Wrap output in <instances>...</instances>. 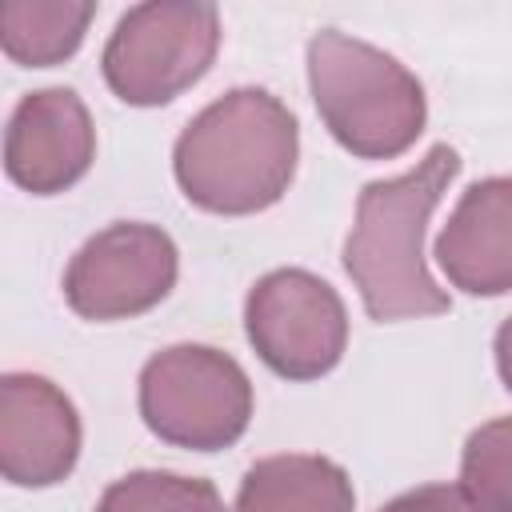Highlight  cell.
I'll list each match as a JSON object with an SVG mask.
<instances>
[{"instance_id": "obj_12", "label": "cell", "mask_w": 512, "mask_h": 512, "mask_svg": "<svg viewBox=\"0 0 512 512\" xmlns=\"http://www.w3.org/2000/svg\"><path fill=\"white\" fill-rule=\"evenodd\" d=\"M88 0H4L0 4V44L16 64L48 68L68 60L92 20Z\"/></svg>"}, {"instance_id": "obj_5", "label": "cell", "mask_w": 512, "mask_h": 512, "mask_svg": "<svg viewBox=\"0 0 512 512\" xmlns=\"http://www.w3.org/2000/svg\"><path fill=\"white\" fill-rule=\"evenodd\" d=\"M220 48V12L200 0H152L120 16L104 44L108 88L136 108L168 104L192 88Z\"/></svg>"}, {"instance_id": "obj_8", "label": "cell", "mask_w": 512, "mask_h": 512, "mask_svg": "<svg viewBox=\"0 0 512 512\" xmlns=\"http://www.w3.org/2000/svg\"><path fill=\"white\" fill-rule=\"evenodd\" d=\"M80 456L76 404L44 376L8 372L0 380V472L20 488L60 484Z\"/></svg>"}, {"instance_id": "obj_15", "label": "cell", "mask_w": 512, "mask_h": 512, "mask_svg": "<svg viewBox=\"0 0 512 512\" xmlns=\"http://www.w3.org/2000/svg\"><path fill=\"white\" fill-rule=\"evenodd\" d=\"M380 512H480V504L456 484H424L388 500Z\"/></svg>"}, {"instance_id": "obj_2", "label": "cell", "mask_w": 512, "mask_h": 512, "mask_svg": "<svg viewBox=\"0 0 512 512\" xmlns=\"http://www.w3.org/2000/svg\"><path fill=\"white\" fill-rule=\"evenodd\" d=\"M300 128L264 88H232L188 120L172 168L184 196L220 216L272 208L296 172Z\"/></svg>"}, {"instance_id": "obj_10", "label": "cell", "mask_w": 512, "mask_h": 512, "mask_svg": "<svg viewBox=\"0 0 512 512\" xmlns=\"http://www.w3.org/2000/svg\"><path fill=\"white\" fill-rule=\"evenodd\" d=\"M444 276L468 296L512 292V176L476 180L436 236Z\"/></svg>"}, {"instance_id": "obj_3", "label": "cell", "mask_w": 512, "mask_h": 512, "mask_svg": "<svg viewBox=\"0 0 512 512\" xmlns=\"http://www.w3.org/2000/svg\"><path fill=\"white\" fill-rule=\"evenodd\" d=\"M308 88L328 132L364 160H392L424 132V88L384 48L324 28L308 40Z\"/></svg>"}, {"instance_id": "obj_14", "label": "cell", "mask_w": 512, "mask_h": 512, "mask_svg": "<svg viewBox=\"0 0 512 512\" xmlns=\"http://www.w3.org/2000/svg\"><path fill=\"white\" fill-rule=\"evenodd\" d=\"M460 488L480 512H512V416L480 424L460 456Z\"/></svg>"}, {"instance_id": "obj_6", "label": "cell", "mask_w": 512, "mask_h": 512, "mask_svg": "<svg viewBox=\"0 0 512 512\" xmlns=\"http://www.w3.org/2000/svg\"><path fill=\"white\" fill-rule=\"evenodd\" d=\"M244 328L256 356L284 380L332 372L348 344V312L336 288L304 268L260 276L244 300Z\"/></svg>"}, {"instance_id": "obj_13", "label": "cell", "mask_w": 512, "mask_h": 512, "mask_svg": "<svg viewBox=\"0 0 512 512\" xmlns=\"http://www.w3.org/2000/svg\"><path fill=\"white\" fill-rule=\"evenodd\" d=\"M96 512H228V508L220 492L200 476L132 472L100 496Z\"/></svg>"}, {"instance_id": "obj_4", "label": "cell", "mask_w": 512, "mask_h": 512, "mask_svg": "<svg viewBox=\"0 0 512 512\" xmlns=\"http://www.w3.org/2000/svg\"><path fill=\"white\" fill-rule=\"evenodd\" d=\"M140 416L152 436L176 448H228L252 416L248 372L208 344H172L140 372Z\"/></svg>"}, {"instance_id": "obj_16", "label": "cell", "mask_w": 512, "mask_h": 512, "mask_svg": "<svg viewBox=\"0 0 512 512\" xmlns=\"http://www.w3.org/2000/svg\"><path fill=\"white\" fill-rule=\"evenodd\" d=\"M496 372H500V380H504V388L512 392V316L500 324V332H496Z\"/></svg>"}, {"instance_id": "obj_9", "label": "cell", "mask_w": 512, "mask_h": 512, "mask_svg": "<svg viewBox=\"0 0 512 512\" xmlns=\"http://www.w3.org/2000/svg\"><path fill=\"white\" fill-rule=\"evenodd\" d=\"M92 156L96 128L72 88H40L16 104L4 136V168L24 192L52 196L72 188Z\"/></svg>"}, {"instance_id": "obj_1", "label": "cell", "mask_w": 512, "mask_h": 512, "mask_svg": "<svg viewBox=\"0 0 512 512\" xmlns=\"http://www.w3.org/2000/svg\"><path fill=\"white\" fill-rule=\"evenodd\" d=\"M456 172L460 152L452 144H432L412 172L364 184L356 224L344 240V272L360 288L372 320H420L452 308L424 264V228Z\"/></svg>"}, {"instance_id": "obj_7", "label": "cell", "mask_w": 512, "mask_h": 512, "mask_svg": "<svg viewBox=\"0 0 512 512\" xmlns=\"http://www.w3.org/2000/svg\"><path fill=\"white\" fill-rule=\"evenodd\" d=\"M176 284V244L156 224L120 220L84 240L64 272L68 308L84 320H124L156 308Z\"/></svg>"}, {"instance_id": "obj_11", "label": "cell", "mask_w": 512, "mask_h": 512, "mask_svg": "<svg viewBox=\"0 0 512 512\" xmlns=\"http://www.w3.org/2000/svg\"><path fill=\"white\" fill-rule=\"evenodd\" d=\"M236 512H356V496L348 472L328 456L284 452L244 472Z\"/></svg>"}]
</instances>
